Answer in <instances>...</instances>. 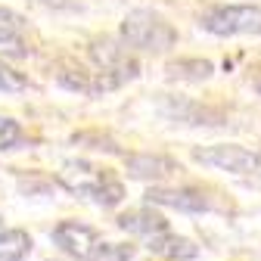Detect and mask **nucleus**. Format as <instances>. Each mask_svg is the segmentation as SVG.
Here are the masks:
<instances>
[{
  "mask_svg": "<svg viewBox=\"0 0 261 261\" xmlns=\"http://www.w3.org/2000/svg\"><path fill=\"white\" fill-rule=\"evenodd\" d=\"M121 41L146 53H165L177 44V31L155 10H130L121 19Z\"/></svg>",
  "mask_w": 261,
  "mask_h": 261,
  "instance_id": "f257e3e1",
  "label": "nucleus"
},
{
  "mask_svg": "<svg viewBox=\"0 0 261 261\" xmlns=\"http://www.w3.org/2000/svg\"><path fill=\"white\" fill-rule=\"evenodd\" d=\"M199 25L208 35L218 38H233V35H261V7L255 4H227V7H212Z\"/></svg>",
  "mask_w": 261,
  "mask_h": 261,
  "instance_id": "f03ea898",
  "label": "nucleus"
},
{
  "mask_svg": "<svg viewBox=\"0 0 261 261\" xmlns=\"http://www.w3.org/2000/svg\"><path fill=\"white\" fill-rule=\"evenodd\" d=\"M193 159L199 165H212L221 171H233L243 177H261V149H246L237 143H218V146H196Z\"/></svg>",
  "mask_w": 261,
  "mask_h": 261,
  "instance_id": "7ed1b4c3",
  "label": "nucleus"
},
{
  "mask_svg": "<svg viewBox=\"0 0 261 261\" xmlns=\"http://www.w3.org/2000/svg\"><path fill=\"white\" fill-rule=\"evenodd\" d=\"M53 243L65 255H72L75 261H96V258H103V246H106L93 227L78 224V221H59L53 227Z\"/></svg>",
  "mask_w": 261,
  "mask_h": 261,
  "instance_id": "20e7f679",
  "label": "nucleus"
},
{
  "mask_svg": "<svg viewBox=\"0 0 261 261\" xmlns=\"http://www.w3.org/2000/svg\"><path fill=\"white\" fill-rule=\"evenodd\" d=\"M87 56H90V62L96 65V69L106 72L118 87H121L124 81H134V78L140 75L137 59H134V56H127V50H124L121 44L109 41V38L93 41V44H90V50H87Z\"/></svg>",
  "mask_w": 261,
  "mask_h": 261,
  "instance_id": "39448f33",
  "label": "nucleus"
},
{
  "mask_svg": "<svg viewBox=\"0 0 261 261\" xmlns=\"http://www.w3.org/2000/svg\"><path fill=\"white\" fill-rule=\"evenodd\" d=\"M146 205L177 208V212H205L208 199H205L202 190H190V187H149Z\"/></svg>",
  "mask_w": 261,
  "mask_h": 261,
  "instance_id": "423d86ee",
  "label": "nucleus"
},
{
  "mask_svg": "<svg viewBox=\"0 0 261 261\" xmlns=\"http://www.w3.org/2000/svg\"><path fill=\"white\" fill-rule=\"evenodd\" d=\"M124 168L130 177H137V180H165V177H174L180 171V165L174 159L168 155H155V152H130L124 155Z\"/></svg>",
  "mask_w": 261,
  "mask_h": 261,
  "instance_id": "0eeeda50",
  "label": "nucleus"
},
{
  "mask_svg": "<svg viewBox=\"0 0 261 261\" xmlns=\"http://www.w3.org/2000/svg\"><path fill=\"white\" fill-rule=\"evenodd\" d=\"M106 177H109V174L100 171V168H93L90 162H65L56 180H59L62 190H69V193H75V196H93L96 190L103 187Z\"/></svg>",
  "mask_w": 261,
  "mask_h": 261,
  "instance_id": "6e6552de",
  "label": "nucleus"
},
{
  "mask_svg": "<svg viewBox=\"0 0 261 261\" xmlns=\"http://www.w3.org/2000/svg\"><path fill=\"white\" fill-rule=\"evenodd\" d=\"M115 224L121 227L124 233H134V237H159V233H168V221L162 218L159 212H152V205H143V208H130L124 215L115 218Z\"/></svg>",
  "mask_w": 261,
  "mask_h": 261,
  "instance_id": "1a4fd4ad",
  "label": "nucleus"
},
{
  "mask_svg": "<svg viewBox=\"0 0 261 261\" xmlns=\"http://www.w3.org/2000/svg\"><path fill=\"white\" fill-rule=\"evenodd\" d=\"M146 249L152 255L168 258V261H193L199 255V246L193 240H187V237H177V233H159V237H152L146 243Z\"/></svg>",
  "mask_w": 261,
  "mask_h": 261,
  "instance_id": "9d476101",
  "label": "nucleus"
},
{
  "mask_svg": "<svg viewBox=\"0 0 261 261\" xmlns=\"http://www.w3.org/2000/svg\"><path fill=\"white\" fill-rule=\"evenodd\" d=\"M0 50L13 53V56H25V19L7 7H0Z\"/></svg>",
  "mask_w": 261,
  "mask_h": 261,
  "instance_id": "9b49d317",
  "label": "nucleus"
},
{
  "mask_svg": "<svg viewBox=\"0 0 261 261\" xmlns=\"http://www.w3.org/2000/svg\"><path fill=\"white\" fill-rule=\"evenodd\" d=\"M31 255V237L25 230H4L0 233V261H28Z\"/></svg>",
  "mask_w": 261,
  "mask_h": 261,
  "instance_id": "f8f14e48",
  "label": "nucleus"
},
{
  "mask_svg": "<svg viewBox=\"0 0 261 261\" xmlns=\"http://www.w3.org/2000/svg\"><path fill=\"white\" fill-rule=\"evenodd\" d=\"M215 65L208 59H177L168 65V78H177V81H205L212 78Z\"/></svg>",
  "mask_w": 261,
  "mask_h": 261,
  "instance_id": "ddd939ff",
  "label": "nucleus"
},
{
  "mask_svg": "<svg viewBox=\"0 0 261 261\" xmlns=\"http://www.w3.org/2000/svg\"><path fill=\"white\" fill-rule=\"evenodd\" d=\"M90 199L96 202V205H103V208H115L121 199H124V187H121V180H115V177H106L103 180V187L96 190Z\"/></svg>",
  "mask_w": 261,
  "mask_h": 261,
  "instance_id": "4468645a",
  "label": "nucleus"
},
{
  "mask_svg": "<svg viewBox=\"0 0 261 261\" xmlns=\"http://www.w3.org/2000/svg\"><path fill=\"white\" fill-rule=\"evenodd\" d=\"M22 140V127H19V121H13V118H7V115H0V149H10V146H16Z\"/></svg>",
  "mask_w": 261,
  "mask_h": 261,
  "instance_id": "2eb2a0df",
  "label": "nucleus"
},
{
  "mask_svg": "<svg viewBox=\"0 0 261 261\" xmlns=\"http://www.w3.org/2000/svg\"><path fill=\"white\" fill-rule=\"evenodd\" d=\"M25 87H28V81H25L19 72H13L10 65L0 62V90H4V93H19V90H25Z\"/></svg>",
  "mask_w": 261,
  "mask_h": 261,
  "instance_id": "dca6fc26",
  "label": "nucleus"
},
{
  "mask_svg": "<svg viewBox=\"0 0 261 261\" xmlns=\"http://www.w3.org/2000/svg\"><path fill=\"white\" fill-rule=\"evenodd\" d=\"M134 258V249L121 246V243H106L103 246V261H130Z\"/></svg>",
  "mask_w": 261,
  "mask_h": 261,
  "instance_id": "f3484780",
  "label": "nucleus"
},
{
  "mask_svg": "<svg viewBox=\"0 0 261 261\" xmlns=\"http://www.w3.org/2000/svg\"><path fill=\"white\" fill-rule=\"evenodd\" d=\"M258 90H261V84H258Z\"/></svg>",
  "mask_w": 261,
  "mask_h": 261,
  "instance_id": "a211bd4d",
  "label": "nucleus"
}]
</instances>
